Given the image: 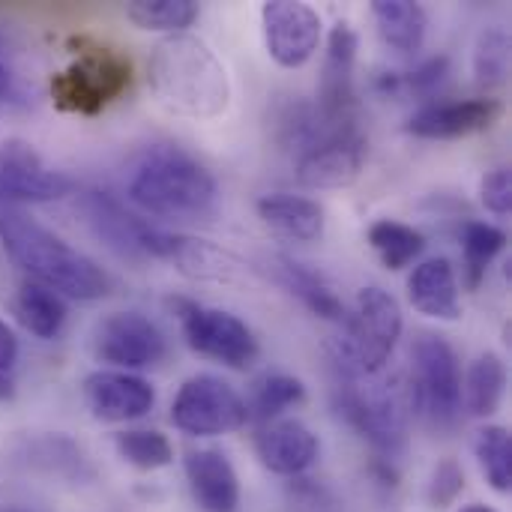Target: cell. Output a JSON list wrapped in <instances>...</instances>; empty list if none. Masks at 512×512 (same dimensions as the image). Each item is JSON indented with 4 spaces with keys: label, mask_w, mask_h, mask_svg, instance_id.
<instances>
[{
    "label": "cell",
    "mask_w": 512,
    "mask_h": 512,
    "mask_svg": "<svg viewBox=\"0 0 512 512\" xmlns=\"http://www.w3.org/2000/svg\"><path fill=\"white\" fill-rule=\"evenodd\" d=\"M147 84L171 114L210 120L231 102V81L216 51L195 33H171L150 51Z\"/></svg>",
    "instance_id": "1"
},
{
    "label": "cell",
    "mask_w": 512,
    "mask_h": 512,
    "mask_svg": "<svg viewBox=\"0 0 512 512\" xmlns=\"http://www.w3.org/2000/svg\"><path fill=\"white\" fill-rule=\"evenodd\" d=\"M0 243L12 264L27 273V279L51 288L63 300L93 303L111 291L108 273L90 255L78 252L24 213L0 216Z\"/></svg>",
    "instance_id": "2"
},
{
    "label": "cell",
    "mask_w": 512,
    "mask_h": 512,
    "mask_svg": "<svg viewBox=\"0 0 512 512\" xmlns=\"http://www.w3.org/2000/svg\"><path fill=\"white\" fill-rule=\"evenodd\" d=\"M126 195L147 216L192 222L216 210L219 186L195 156L174 144H156L138 156Z\"/></svg>",
    "instance_id": "3"
},
{
    "label": "cell",
    "mask_w": 512,
    "mask_h": 512,
    "mask_svg": "<svg viewBox=\"0 0 512 512\" xmlns=\"http://www.w3.org/2000/svg\"><path fill=\"white\" fill-rule=\"evenodd\" d=\"M405 330L399 300L384 288L357 291L342 315V333L330 345V360L339 378H372L387 369Z\"/></svg>",
    "instance_id": "4"
},
{
    "label": "cell",
    "mask_w": 512,
    "mask_h": 512,
    "mask_svg": "<svg viewBox=\"0 0 512 512\" xmlns=\"http://www.w3.org/2000/svg\"><path fill=\"white\" fill-rule=\"evenodd\" d=\"M336 408L345 423L387 459H393L408 444L414 417L408 378H381V372L372 378H339Z\"/></svg>",
    "instance_id": "5"
},
{
    "label": "cell",
    "mask_w": 512,
    "mask_h": 512,
    "mask_svg": "<svg viewBox=\"0 0 512 512\" xmlns=\"http://www.w3.org/2000/svg\"><path fill=\"white\" fill-rule=\"evenodd\" d=\"M132 87V63L108 45H84L78 57L51 78V102L66 114L96 117Z\"/></svg>",
    "instance_id": "6"
},
{
    "label": "cell",
    "mask_w": 512,
    "mask_h": 512,
    "mask_svg": "<svg viewBox=\"0 0 512 512\" xmlns=\"http://www.w3.org/2000/svg\"><path fill=\"white\" fill-rule=\"evenodd\" d=\"M411 405L426 426L444 432L462 417V366L453 345L441 336H420L411 348Z\"/></svg>",
    "instance_id": "7"
},
{
    "label": "cell",
    "mask_w": 512,
    "mask_h": 512,
    "mask_svg": "<svg viewBox=\"0 0 512 512\" xmlns=\"http://www.w3.org/2000/svg\"><path fill=\"white\" fill-rule=\"evenodd\" d=\"M168 306L174 309V315L180 321L186 345L198 357L216 360V363L237 369V372H246L255 366L261 348H258L252 327L243 318H237L228 309L201 306V303L183 300V297L168 300Z\"/></svg>",
    "instance_id": "8"
},
{
    "label": "cell",
    "mask_w": 512,
    "mask_h": 512,
    "mask_svg": "<svg viewBox=\"0 0 512 512\" xmlns=\"http://www.w3.org/2000/svg\"><path fill=\"white\" fill-rule=\"evenodd\" d=\"M171 423L189 438H216L249 423L246 399L219 375H192L171 402Z\"/></svg>",
    "instance_id": "9"
},
{
    "label": "cell",
    "mask_w": 512,
    "mask_h": 512,
    "mask_svg": "<svg viewBox=\"0 0 512 512\" xmlns=\"http://www.w3.org/2000/svg\"><path fill=\"white\" fill-rule=\"evenodd\" d=\"M165 351L162 330L141 312H114L102 318L93 333L96 360L117 372L153 369L165 360Z\"/></svg>",
    "instance_id": "10"
},
{
    "label": "cell",
    "mask_w": 512,
    "mask_h": 512,
    "mask_svg": "<svg viewBox=\"0 0 512 512\" xmlns=\"http://www.w3.org/2000/svg\"><path fill=\"white\" fill-rule=\"evenodd\" d=\"M360 36L348 21H336L327 36V54L318 84L315 111L330 126H357V90H354V69H357Z\"/></svg>",
    "instance_id": "11"
},
{
    "label": "cell",
    "mask_w": 512,
    "mask_h": 512,
    "mask_svg": "<svg viewBox=\"0 0 512 512\" xmlns=\"http://www.w3.org/2000/svg\"><path fill=\"white\" fill-rule=\"evenodd\" d=\"M267 54L282 69H300L321 45L324 21L315 6L300 0H270L261 6Z\"/></svg>",
    "instance_id": "12"
},
{
    "label": "cell",
    "mask_w": 512,
    "mask_h": 512,
    "mask_svg": "<svg viewBox=\"0 0 512 512\" xmlns=\"http://www.w3.org/2000/svg\"><path fill=\"white\" fill-rule=\"evenodd\" d=\"M75 192V180L51 171L27 141H6L0 147V198L21 204H48Z\"/></svg>",
    "instance_id": "13"
},
{
    "label": "cell",
    "mask_w": 512,
    "mask_h": 512,
    "mask_svg": "<svg viewBox=\"0 0 512 512\" xmlns=\"http://www.w3.org/2000/svg\"><path fill=\"white\" fill-rule=\"evenodd\" d=\"M147 258H159L174 264L183 276L189 279H201V282H234L240 276H246V264L231 255L228 249L210 243V240H198V237H186V234H171L153 225L147 246H144Z\"/></svg>",
    "instance_id": "14"
},
{
    "label": "cell",
    "mask_w": 512,
    "mask_h": 512,
    "mask_svg": "<svg viewBox=\"0 0 512 512\" xmlns=\"http://www.w3.org/2000/svg\"><path fill=\"white\" fill-rule=\"evenodd\" d=\"M366 153V135L357 126L342 129L297 156V180L306 189H345L360 177Z\"/></svg>",
    "instance_id": "15"
},
{
    "label": "cell",
    "mask_w": 512,
    "mask_h": 512,
    "mask_svg": "<svg viewBox=\"0 0 512 512\" xmlns=\"http://www.w3.org/2000/svg\"><path fill=\"white\" fill-rule=\"evenodd\" d=\"M84 402L90 414L102 423H129L141 420L156 405V390L150 381L132 372L96 369L84 378Z\"/></svg>",
    "instance_id": "16"
},
{
    "label": "cell",
    "mask_w": 512,
    "mask_h": 512,
    "mask_svg": "<svg viewBox=\"0 0 512 512\" xmlns=\"http://www.w3.org/2000/svg\"><path fill=\"white\" fill-rule=\"evenodd\" d=\"M501 114L504 105L489 96L459 99V102H429L411 114L408 132L426 141H456L492 129Z\"/></svg>",
    "instance_id": "17"
},
{
    "label": "cell",
    "mask_w": 512,
    "mask_h": 512,
    "mask_svg": "<svg viewBox=\"0 0 512 512\" xmlns=\"http://www.w3.org/2000/svg\"><path fill=\"white\" fill-rule=\"evenodd\" d=\"M318 453V435L306 423L291 417L270 420L255 435V456L276 477H300L318 462Z\"/></svg>",
    "instance_id": "18"
},
{
    "label": "cell",
    "mask_w": 512,
    "mask_h": 512,
    "mask_svg": "<svg viewBox=\"0 0 512 512\" xmlns=\"http://www.w3.org/2000/svg\"><path fill=\"white\" fill-rule=\"evenodd\" d=\"M78 210L84 213V222L90 225V231L108 249H114L123 258H147L144 246H147L153 225L132 216L117 198H111L108 192L90 189L78 198Z\"/></svg>",
    "instance_id": "19"
},
{
    "label": "cell",
    "mask_w": 512,
    "mask_h": 512,
    "mask_svg": "<svg viewBox=\"0 0 512 512\" xmlns=\"http://www.w3.org/2000/svg\"><path fill=\"white\" fill-rule=\"evenodd\" d=\"M186 483L195 504L204 512H237L240 510V477L231 459L216 447L189 450L183 459Z\"/></svg>",
    "instance_id": "20"
},
{
    "label": "cell",
    "mask_w": 512,
    "mask_h": 512,
    "mask_svg": "<svg viewBox=\"0 0 512 512\" xmlns=\"http://www.w3.org/2000/svg\"><path fill=\"white\" fill-rule=\"evenodd\" d=\"M408 300L411 306L435 321H459L462 318V294L456 267L447 258H429L414 267L408 276Z\"/></svg>",
    "instance_id": "21"
},
{
    "label": "cell",
    "mask_w": 512,
    "mask_h": 512,
    "mask_svg": "<svg viewBox=\"0 0 512 512\" xmlns=\"http://www.w3.org/2000/svg\"><path fill=\"white\" fill-rule=\"evenodd\" d=\"M258 219L282 240L291 243H315L324 237V207L312 198L303 195H288V192H273L258 198L255 204Z\"/></svg>",
    "instance_id": "22"
},
{
    "label": "cell",
    "mask_w": 512,
    "mask_h": 512,
    "mask_svg": "<svg viewBox=\"0 0 512 512\" xmlns=\"http://www.w3.org/2000/svg\"><path fill=\"white\" fill-rule=\"evenodd\" d=\"M12 312L18 318V324L42 339V342H51L63 333L66 321H69V306L60 294H54L51 288L33 282V279H24L15 291V300H12Z\"/></svg>",
    "instance_id": "23"
},
{
    "label": "cell",
    "mask_w": 512,
    "mask_h": 512,
    "mask_svg": "<svg viewBox=\"0 0 512 512\" xmlns=\"http://www.w3.org/2000/svg\"><path fill=\"white\" fill-rule=\"evenodd\" d=\"M273 264H276V267H273L276 282H279L288 294H294L312 315H318V318H324V321H342L345 303L336 297V291L330 288V282H327L321 273H315L312 267H306V264L288 258V255H279Z\"/></svg>",
    "instance_id": "24"
},
{
    "label": "cell",
    "mask_w": 512,
    "mask_h": 512,
    "mask_svg": "<svg viewBox=\"0 0 512 512\" xmlns=\"http://www.w3.org/2000/svg\"><path fill=\"white\" fill-rule=\"evenodd\" d=\"M372 18L381 39L402 54L420 51L429 30V15L414 0H372Z\"/></svg>",
    "instance_id": "25"
},
{
    "label": "cell",
    "mask_w": 512,
    "mask_h": 512,
    "mask_svg": "<svg viewBox=\"0 0 512 512\" xmlns=\"http://www.w3.org/2000/svg\"><path fill=\"white\" fill-rule=\"evenodd\" d=\"M507 393V366L495 351L480 354L462 378V408L474 417H492Z\"/></svg>",
    "instance_id": "26"
},
{
    "label": "cell",
    "mask_w": 512,
    "mask_h": 512,
    "mask_svg": "<svg viewBox=\"0 0 512 512\" xmlns=\"http://www.w3.org/2000/svg\"><path fill=\"white\" fill-rule=\"evenodd\" d=\"M369 246L381 258V264L390 273L405 270L426 252V234L417 231L414 225L396 222V219H378L369 225Z\"/></svg>",
    "instance_id": "27"
},
{
    "label": "cell",
    "mask_w": 512,
    "mask_h": 512,
    "mask_svg": "<svg viewBox=\"0 0 512 512\" xmlns=\"http://www.w3.org/2000/svg\"><path fill=\"white\" fill-rule=\"evenodd\" d=\"M459 237H462V258H465V264H462L465 285L471 291H477L483 285V279H486L489 264L507 249V231H501V228H495L489 222L471 219V222L462 225Z\"/></svg>",
    "instance_id": "28"
},
{
    "label": "cell",
    "mask_w": 512,
    "mask_h": 512,
    "mask_svg": "<svg viewBox=\"0 0 512 512\" xmlns=\"http://www.w3.org/2000/svg\"><path fill=\"white\" fill-rule=\"evenodd\" d=\"M303 402H306L303 381L294 375H285V372H273L255 384L252 399L246 402V411H249V420H258L264 426L270 420H279L285 411H291Z\"/></svg>",
    "instance_id": "29"
},
{
    "label": "cell",
    "mask_w": 512,
    "mask_h": 512,
    "mask_svg": "<svg viewBox=\"0 0 512 512\" xmlns=\"http://www.w3.org/2000/svg\"><path fill=\"white\" fill-rule=\"evenodd\" d=\"M474 453L486 483L507 495L512 489V435L504 426H483L474 438Z\"/></svg>",
    "instance_id": "30"
},
{
    "label": "cell",
    "mask_w": 512,
    "mask_h": 512,
    "mask_svg": "<svg viewBox=\"0 0 512 512\" xmlns=\"http://www.w3.org/2000/svg\"><path fill=\"white\" fill-rule=\"evenodd\" d=\"M201 6L195 0H132L126 3V18L141 30H165L186 33V27L198 18Z\"/></svg>",
    "instance_id": "31"
},
{
    "label": "cell",
    "mask_w": 512,
    "mask_h": 512,
    "mask_svg": "<svg viewBox=\"0 0 512 512\" xmlns=\"http://www.w3.org/2000/svg\"><path fill=\"white\" fill-rule=\"evenodd\" d=\"M114 450L117 456L138 468V471H159L174 462V447L171 441L156 432V429H129L114 435Z\"/></svg>",
    "instance_id": "32"
},
{
    "label": "cell",
    "mask_w": 512,
    "mask_h": 512,
    "mask_svg": "<svg viewBox=\"0 0 512 512\" xmlns=\"http://www.w3.org/2000/svg\"><path fill=\"white\" fill-rule=\"evenodd\" d=\"M474 75L486 87H501L510 75V33L504 27H489L474 45Z\"/></svg>",
    "instance_id": "33"
},
{
    "label": "cell",
    "mask_w": 512,
    "mask_h": 512,
    "mask_svg": "<svg viewBox=\"0 0 512 512\" xmlns=\"http://www.w3.org/2000/svg\"><path fill=\"white\" fill-rule=\"evenodd\" d=\"M450 75V57L447 54H435L429 60H423L420 66H414L411 72L399 75V72H387L378 78V87L384 93H411V96H429L435 93L444 78Z\"/></svg>",
    "instance_id": "34"
},
{
    "label": "cell",
    "mask_w": 512,
    "mask_h": 512,
    "mask_svg": "<svg viewBox=\"0 0 512 512\" xmlns=\"http://www.w3.org/2000/svg\"><path fill=\"white\" fill-rule=\"evenodd\" d=\"M465 492V471L456 459H444L438 462L435 474H432V483H429V501L432 507L444 510L450 504H456V498Z\"/></svg>",
    "instance_id": "35"
},
{
    "label": "cell",
    "mask_w": 512,
    "mask_h": 512,
    "mask_svg": "<svg viewBox=\"0 0 512 512\" xmlns=\"http://www.w3.org/2000/svg\"><path fill=\"white\" fill-rule=\"evenodd\" d=\"M480 201L495 216H510L512 210V174L510 168H495L480 183Z\"/></svg>",
    "instance_id": "36"
},
{
    "label": "cell",
    "mask_w": 512,
    "mask_h": 512,
    "mask_svg": "<svg viewBox=\"0 0 512 512\" xmlns=\"http://www.w3.org/2000/svg\"><path fill=\"white\" fill-rule=\"evenodd\" d=\"M18 360V339L12 327L0 318V375H9Z\"/></svg>",
    "instance_id": "37"
},
{
    "label": "cell",
    "mask_w": 512,
    "mask_h": 512,
    "mask_svg": "<svg viewBox=\"0 0 512 512\" xmlns=\"http://www.w3.org/2000/svg\"><path fill=\"white\" fill-rule=\"evenodd\" d=\"M12 93V72H9V66L0 60V99H6Z\"/></svg>",
    "instance_id": "38"
},
{
    "label": "cell",
    "mask_w": 512,
    "mask_h": 512,
    "mask_svg": "<svg viewBox=\"0 0 512 512\" xmlns=\"http://www.w3.org/2000/svg\"><path fill=\"white\" fill-rule=\"evenodd\" d=\"M15 387H12V375H0V399H12Z\"/></svg>",
    "instance_id": "39"
},
{
    "label": "cell",
    "mask_w": 512,
    "mask_h": 512,
    "mask_svg": "<svg viewBox=\"0 0 512 512\" xmlns=\"http://www.w3.org/2000/svg\"><path fill=\"white\" fill-rule=\"evenodd\" d=\"M459 512H498V510H492V507H486V504H468V507H462Z\"/></svg>",
    "instance_id": "40"
},
{
    "label": "cell",
    "mask_w": 512,
    "mask_h": 512,
    "mask_svg": "<svg viewBox=\"0 0 512 512\" xmlns=\"http://www.w3.org/2000/svg\"><path fill=\"white\" fill-rule=\"evenodd\" d=\"M3 48H6V33L0 30V51H3Z\"/></svg>",
    "instance_id": "41"
},
{
    "label": "cell",
    "mask_w": 512,
    "mask_h": 512,
    "mask_svg": "<svg viewBox=\"0 0 512 512\" xmlns=\"http://www.w3.org/2000/svg\"><path fill=\"white\" fill-rule=\"evenodd\" d=\"M12 512H21V510H12Z\"/></svg>",
    "instance_id": "42"
}]
</instances>
